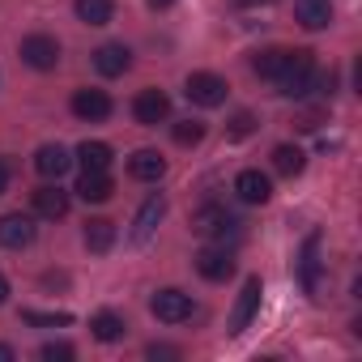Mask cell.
Wrapping results in <instances>:
<instances>
[{"instance_id":"obj_1","label":"cell","mask_w":362,"mask_h":362,"mask_svg":"<svg viewBox=\"0 0 362 362\" xmlns=\"http://www.w3.org/2000/svg\"><path fill=\"white\" fill-rule=\"evenodd\" d=\"M273 81H277V90H281L286 98L311 94V86H315V52H307V47L286 52V64H281V73H277Z\"/></svg>"},{"instance_id":"obj_2","label":"cell","mask_w":362,"mask_h":362,"mask_svg":"<svg viewBox=\"0 0 362 362\" xmlns=\"http://www.w3.org/2000/svg\"><path fill=\"white\" fill-rule=\"evenodd\" d=\"M149 311H153V320H162V324H184V320L192 315V294L166 286V290H158V294L149 298Z\"/></svg>"},{"instance_id":"obj_3","label":"cell","mask_w":362,"mask_h":362,"mask_svg":"<svg viewBox=\"0 0 362 362\" xmlns=\"http://www.w3.org/2000/svg\"><path fill=\"white\" fill-rule=\"evenodd\" d=\"M192 230H197V235H205V239H222V243H226V235H235V230H239V218H235V214H226L222 205H205V209H197Z\"/></svg>"},{"instance_id":"obj_4","label":"cell","mask_w":362,"mask_h":362,"mask_svg":"<svg viewBox=\"0 0 362 362\" xmlns=\"http://www.w3.org/2000/svg\"><path fill=\"white\" fill-rule=\"evenodd\" d=\"M260 294H264V286H260V277H247L243 281V290H239V298H235V311H230V324H226V332L230 337H239L247 324H252V315L260 311Z\"/></svg>"},{"instance_id":"obj_5","label":"cell","mask_w":362,"mask_h":362,"mask_svg":"<svg viewBox=\"0 0 362 362\" xmlns=\"http://www.w3.org/2000/svg\"><path fill=\"white\" fill-rule=\"evenodd\" d=\"M184 94H188V103H197V107H222V103H226V81H222L218 73H192L188 86H184Z\"/></svg>"},{"instance_id":"obj_6","label":"cell","mask_w":362,"mask_h":362,"mask_svg":"<svg viewBox=\"0 0 362 362\" xmlns=\"http://www.w3.org/2000/svg\"><path fill=\"white\" fill-rule=\"evenodd\" d=\"M35 235H39V226H35V218H26V214H5V218H0V247L22 252V247L35 243Z\"/></svg>"},{"instance_id":"obj_7","label":"cell","mask_w":362,"mask_h":362,"mask_svg":"<svg viewBox=\"0 0 362 362\" xmlns=\"http://www.w3.org/2000/svg\"><path fill=\"white\" fill-rule=\"evenodd\" d=\"M22 60L39 73H52L60 64V43L52 35H30V39H22Z\"/></svg>"},{"instance_id":"obj_8","label":"cell","mask_w":362,"mask_h":362,"mask_svg":"<svg viewBox=\"0 0 362 362\" xmlns=\"http://www.w3.org/2000/svg\"><path fill=\"white\" fill-rule=\"evenodd\" d=\"M132 115H136V124L158 128V124H166V119H170V98H166L162 90H141V94H136V103H132Z\"/></svg>"},{"instance_id":"obj_9","label":"cell","mask_w":362,"mask_h":362,"mask_svg":"<svg viewBox=\"0 0 362 362\" xmlns=\"http://www.w3.org/2000/svg\"><path fill=\"white\" fill-rule=\"evenodd\" d=\"M162 218H166V197H158V192H153V197L136 209V218H132V243H136V247H145V243L153 239V230H158V222H162Z\"/></svg>"},{"instance_id":"obj_10","label":"cell","mask_w":362,"mask_h":362,"mask_svg":"<svg viewBox=\"0 0 362 362\" xmlns=\"http://www.w3.org/2000/svg\"><path fill=\"white\" fill-rule=\"evenodd\" d=\"M197 273L205 281H226L235 273V252L230 247H201L197 252Z\"/></svg>"},{"instance_id":"obj_11","label":"cell","mask_w":362,"mask_h":362,"mask_svg":"<svg viewBox=\"0 0 362 362\" xmlns=\"http://www.w3.org/2000/svg\"><path fill=\"white\" fill-rule=\"evenodd\" d=\"M235 192H239L243 205H264L273 197V179L260 175V170H239L235 175Z\"/></svg>"},{"instance_id":"obj_12","label":"cell","mask_w":362,"mask_h":362,"mask_svg":"<svg viewBox=\"0 0 362 362\" xmlns=\"http://www.w3.org/2000/svg\"><path fill=\"white\" fill-rule=\"evenodd\" d=\"M94 69H98L103 77H124V73L132 69V52H128L124 43H103V47L94 52Z\"/></svg>"},{"instance_id":"obj_13","label":"cell","mask_w":362,"mask_h":362,"mask_svg":"<svg viewBox=\"0 0 362 362\" xmlns=\"http://www.w3.org/2000/svg\"><path fill=\"white\" fill-rule=\"evenodd\" d=\"M73 115H77V119H90V124L107 119V115H111L107 90H77V94H73Z\"/></svg>"},{"instance_id":"obj_14","label":"cell","mask_w":362,"mask_h":362,"mask_svg":"<svg viewBox=\"0 0 362 362\" xmlns=\"http://www.w3.org/2000/svg\"><path fill=\"white\" fill-rule=\"evenodd\" d=\"M128 175L141 179V184H158V179L166 175V158H162L158 149H136V153L128 158Z\"/></svg>"},{"instance_id":"obj_15","label":"cell","mask_w":362,"mask_h":362,"mask_svg":"<svg viewBox=\"0 0 362 362\" xmlns=\"http://www.w3.org/2000/svg\"><path fill=\"white\" fill-rule=\"evenodd\" d=\"M30 201H35V214H39V218H47V222H60V218L69 214V192H64V188H56V184H43Z\"/></svg>"},{"instance_id":"obj_16","label":"cell","mask_w":362,"mask_h":362,"mask_svg":"<svg viewBox=\"0 0 362 362\" xmlns=\"http://www.w3.org/2000/svg\"><path fill=\"white\" fill-rule=\"evenodd\" d=\"M111 192H115V184H111L107 170H86V175L77 179V197H81L86 205H103V201H111Z\"/></svg>"},{"instance_id":"obj_17","label":"cell","mask_w":362,"mask_h":362,"mask_svg":"<svg viewBox=\"0 0 362 362\" xmlns=\"http://www.w3.org/2000/svg\"><path fill=\"white\" fill-rule=\"evenodd\" d=\"M294 22L303 30H324L332 26V5L328 0H294Z\"/></svg>"},{"instance_id":"obj_18","label":"cell","mask_w":362,"mask_h":362,"mask_svg":"<svg viewBox=\"0 0 362 362\" xmlns=\"http://www.w3.org/2000/svg\"><path fill=\"white\" fill-rule=\"evenodd\" d=\"M69 166H73V153H69L64 145H43V149L35 153V170H39L43 179H60V175H69Z\"/></svg>"},{"instance_id":"obj_19","label":"cell","mask_w":362,"mask_h":362,"mask_svg":"<svg viewBox=\"0 0 362 362\" xmlns=\"http://www.w3.org/2000/svg\"><path fill=\"white\" fill-rule=\"evenodd\" d=\"M298 277H303V286L315 294L320 290V235H311L307 243H303V260H298Z\"/></svg>"},{"instance_id":"obj_20","label":"cell","mask_w":362,"mask_h":362,"mask_svg":"<svg viewBox=\"0 0 362 362\" xmlns=\"http://www.w3.org/2000/svg\"><path fill=\"white\" fill-rule=\"evenodd\" d=\"M90 332H94V341L111 345V341H119V337L128 332V324H124V315H115V311H98V315L90 320Z\"/></svg>"},{"instance_id":"obj_21","label":"cell","mask_w":362,"mask_h":362,"mask_svg":"<svg viewBox=\"0 0 362 362\" xmlns=\"http://www.w3.org/2000/svg\"><path fill=\"white\" fill-rule=\"evenodd\" d=\"M111 158H115V153H111L107 141H81V145H77V162H81L86 170H107Z\"/></svg>"},{"instance_id":"obj_22","label":"cell","mask_w":362,"mask_h":362,"mask_svg":"<svg viewBox=\"0 0 362 362\" xmlns=\"http://www.w3.org/2000/svg\"><path fill=\"white\" fill-rule=\"evenodd\" d=\"M303 166H307V153L298 145H277L273 149V170L277 175H290L294 179V175H303Z\"/></svg>"},{"instance_id":"obj_23","label":"cell","mask_w":362,"mask_h":362,"mask_svg":"<svg viewBox=\"0 0 362 362\" xmlns=\"http://www.w3.org/2000/svg\"><path fill=\"white\" fill-rule=\"evenodd\" d=\"M111 243H115V222H107V218H94V222H86V247L90 252H111Z\"/></svg>"},{"instance_id":"obj_24","label":"cell","mask_w":362,"mask_h":362,"mask_svg":"<svg viewBox=\"0 0 362 362\" xmlns=\"http://www.w3.org/2000/svg\"><path fill=\"white\" fill-rule=\"evenodd\" d=\"M77 18L86 22V26H107L111 22V13H115V5H111V0H77Z\"/></svg>"},{"instance_id":"obj_25","label":"cell","mask_w":362,"mask_h":362,"mask_svg":"<svg viewBox=\"0 0 362 362\" xmlns=\"http://www.w3.org/2000/svg\"><path fill=\"white\" fill-rule=\"evenodd\" d=\"M281 64H286V47H264V52H256V60H252V69L260 73V77H277L281 73Z\"/></svg>"},{"instance_id":"obj_26","label":"cell","mask_w":362,"mask_h":362,"mask_svg":"<svg viewBox=\"0 0 362 362\" xmlns=\"http://www.w3.org/2000/svg\"><path fill=\"white\" fill-rule=\"evenodd\" d=\"M170 136H175V145H184V149H188V145H201V141H205V124H201V119H179V124L170 128Z\"/></svg>"},{"instance_id":"obj_27","label":"cell","mask_w":362,"mask_h":362,"mask_svg":"<svg viewBox=\"0 0 362 362\" xmlns=\"http://www.w3.org/2000/svg\"><path fill=\"white\" fill-rule=\"evenodd\" d=\"M22 324H35V328H64V324H73V315L69 311H22Z\"/></svg>"},{"instance_id":"obj_28","label":"cell","mask_w":362,"mask_h":362,"mask_svg":"<svg viewBox=\"0 0 362 362\" xmlns=\"http://www.w3.org/2000/svg\"><path fill=\"white\" fill-rule=\"evenodd\" d=\"M73 354H77V349H73V345H64V341H52V345H43V349H39V358H43V362H69Z\"/></svg>"},{"instance_id":"obj_29","label":"cell","mask_w":362,"mask_h":362,"mask_svg":"<svg viewBox=\"0 0 362 362\" xmlns=\"http://www.w3.org/2000/svg\"><path fill=\"white\" fill-rule=\"evenodd\" d=\"M256 128V119H252V111H239L235 119H230V136H247Z\"/></svg>"},{"instance_id":"obj_30","label":"cell","mask_w":362,"mask_h":362,"mask_svg":"<svg viewBox=\"0 0 362 362\" xmlns=\"http://www.w3.org/2000/svg\"><path fill=\"white\" fill-rule=\"evenodd\" d=\"M149 358H175V349L170 345H149Z\"/></svg>"},{"instance_id":"obj_31","label":"cell","mask_w":362,"mask_h":362,"mask_svg":"<svg viewBox=\"0 0 362 362\" xmlns=\"http://www.w3.org/2000/svg\"><path fill=\"white\" fill-rule=\"evenodd\" d=\"M9 192V162H0V197Z\"/></svg>"},{"instance_id":"obj_32","label":"cell","mask_w":362,"mask_h":362,"mask_svg":"<svg viewBox=\"0 0 362 362\" xmlns=\"http://www.w3.org/2000/svg\"><path fill=\"white\" fill-rule=\"evenodd\" d=\"M9 298V281H5V273H0V303Z\"/></svg>"},{"instance_id":"obj_33","label":"cell","mask_w":362,"mask_h":362,"mask_svg":"<svg viewBox=\"0 0 362 362\" xmlns=\"http://www.w3.org/2000/svg\"><path fill=\"white\" fill-rule=\"evenodd\" d=\"M0 362H13V349L9 345H0Z\"/></svg>"},{"instance_id":"obj_34","label":"cell","mask_w":362,"mask_h":362,"mask_svg":"<svg viewBox=\"0 0 362 362\" xmlns=\"http://www.w3.org/2000/svg\"><path fill=\"white\" fill-rule=\"evenodd\" d=\"M170 5V0H149V9H166Z\"/></svg>"}]
</instances>
